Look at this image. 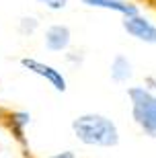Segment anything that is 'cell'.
<instances>
[{
    "mask_svg": "<svg viewBox=\"0 0 156 158\" xmlns=\"http://www.w3.org/2000/svg\"><path fill=\"white\" fill-rule=\"evenodd\" d=\"M74 135L86 146H101V148H111L117 146L119 142V131L117 125L105 115L99 113H86L80 115L72 121Z\"/></svg>",
    "mask_w": 156,
    "mask_h": 158,
    "instance_id": "6da1fadb",
    "label": "cell"
},
{
    "mask_svg": "<svg viewBox=\"0 0 156 158\" xmlns=\"http://www.w3.org/2000/svg\"><path fill=\"white\" fill-rule=\"evenodd\" d=\"M132 99L133 121L144 129L148 135L156 138V94H152L144 86H133L127 90Z\"/></svg>",
    "mask_w": 156,
    "mask_h": 158,
    "instance_id": "7a4b0ae2",
    "label": "cell"
},
{
    "mask_svg": "<svg viewBox=\"0 0 156 158\" xmlns=\"http://www.w3.org/2000/svg\"><path fill=\"white\" fill-rule=\"evenodd\" d=\"M21 64H23V68H27L29 72H33V74H37V76H41V78H45L56 90H60V93L66 90V78H64L62 72L56 70L53 66L43 64V62H39V60H35V58H23Z\"/></svg>",
    "mask_w": 156,
    "mask_h": 158,
    "instance_id": "3957f363",
    "label": "cell"
},
{
    "mask_svg": "<svg viewBox=\"0 0 156 158\" xmlns=\"http://www.w3.org/2000/svg\"><path fill=\"white\" fill-rule=\"evenodd\" d=\"M123 29L132 37H136V39H140V41L156 43V25H152L148 19L140 17V15L123 19Z\"/></svg>",
    "mask_w": 156,
    "mask_h": 158,
    "instance_id": "277c9868",
    "label": "cell"
},
{
    "mask_svg": "<svg viewBox=\"0 0 156 158\" xmlns=\"http://www.w3.org/2000/svg\"><path fill=\"white\" fill-rule=\"evenodd\" d=\"M45 45L52 52H62L70 45V29L66 25H52L45 31Z\"/></svg>",
    "mask_w": 156,
    "mask_h": 158,
    "instance_id": "5b68a950",
    "label": "cell"
},
{
    "mask_svg": "<svg viewBox=\"0 0 156 158\" xmlns=\"http://www.w3.org/2000/svg\"><path fill=\"white\" fill-rule=\"evenodd\" d=\"M82 2L88 4V6H97V8H107V10L121 12L125 19L140 15L138 6L132 4V2H125V0H82Z\"/></svg>",
    "mask_w": 156,
    "mask_h": 158,
    "instance_id": "8992f818",
    "label": "cell"
},
{
    "mask_svg": "<svg viewBox=\"0 0 156 158\" xmlns=\"http://www.w3.org/2000/svg\"><path fill=\"white\" fill-rule=\"evenodd\" d=\"M133 76V70H132V64L125 56H117L111 64V78L115 82H127L129 78Z\"/></svg>",
    "mask_w": 156,
    "mask_h": 158,
    "instance_id": "52a82bcc",
    "label": "cell"
},
{
    "mask_svg": "<svg viewBox=\"0 0 156 158\" xmlns=\"http://www.w3.org/2000/svg\"><path fill=\"white\" fill-rule=\"evenodd\" d=\"M31 121L29 113H12V127L17 129L19 138H23V127Z\"/></svg>",
    "mask_w": 156,
    "mask_h": 158,
    "instance_id": "ba28073f",
    "label": "cell"
},
{
    "mask_svg": "<svg viewBox=\"0 0 156 158\" xmlns=\"http://www.w3.org/2000/svg\"><path fill=\"white\" fill-rule=\"evenodd\" d=\"M37 2L47 6V8H52V10H62V8H66V4H68V0H37Z\"/></svg>",
    "mask_w": 156,
    "mask_h": 158,
    "instance_id": "9c48e42d",
    "label": "cell"
},
{
    "mask_svg": "<svg viewBox=\"0 0 156 158\" xmlns=\"http://www.w3.org/2000/svg\"><path fill=\"white\" fill-rule=\"evenodd\" d=\"M35 27H37V21H35L33 17H25L23 21H21V31H23V33H33Z\"/></svg>",
    "mask_w": 156,
    "mask_h": 158,
    "instance_id": "30bf717a",
    "label": "cell"
},
{
    "mask_svg": "<svg viewBox=\"0 0 156 158\" xmlns=\"http://www.w3.org/2000/svg\"><path fill=\"white\" fill-rule=\"evenodd\" d=\"M49 158H76L74 152H70V150H66V152H58V154H53V156Z\"/></svg>",
    "mask_w": 156,
    "mask_h": 158,
    "instance_id": "8fae6325",
    "label": "cell"
},
{
    "mask_svg": "<svg viewBox=\"0 0 156 158\" xmlns=\"http://www.w3.org/2000/svg\"><path fill=\"white\" fill-rule=\"evenodd\" d=\"M154 88H156V86H154Z\"/></svg>",
    "mask_w": 156,
    "mask_h": 158,
    "instance_id": "7c38bea8",
    "label": "cell"
}]
</instances>
